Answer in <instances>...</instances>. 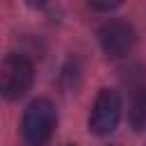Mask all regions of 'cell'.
Returning <instances> with one entry per match:
<instances>
[{
    "label": "cell",
    "instance_id": "cell-1",
    "mask_svg": "<svg viewBox=\"0 0 146 146\" xmlns=\"http://www.w3.org/2000/svg\"><path fill=\"white\" fill-rule=\"evenodd\" d=\"M57 128V110L48 98L32 100L21 119V137L25 146H48Z\"/></svg>",
    "mask_w": 146,
    "mask_h": 146
},
{
    "label": "cell",
    "instance_id": "cell-2",
    "mask_svg": "<svg viewBox=\"0 0 146 146\" xmlns=\"http://www.w3.org/2000/svg\"><path fill=\"white\" fill-rule=\"evenodd\" d=\"M34 80V66L25 55L9 52L2 59L0 66V91L7 100H18L23 98Z\"/></svg>",
    "mask_w": 146,
    "mask_h": 146
},
{
    "label": "cell",
    "instance_id": "cell-3",
    "mask_svg": "<svg viewBox=\"0 0 146 146\" xmlns=\"http://www.w3.org/2000/svg\"><path fill=\"white\" fill-rule=\"evenodd\" d=\"M121 96L114 89H100L94 105H91V114H89V132L105 137L110 132L116 130L119 121H121Z\"/></svg>",
    "mask_w": 146,
    "mask_h": 146
},
{
    "label": "cell",
    "instance_id": "cell-4",
    "mask_svg": "<svg viewBox=\"0 0 146 146\" xmlns=\"http://www.w3.org/2000/svg\"><path fill=\"white\" fill-rule=\"evenodd\" d=\"M135 41H137V32L128 21L112 18V21H107L98 27V43H100L103 52L112 59L128 55L132 50Z\"/></svg>",
    "mask_w": 146,
    "mask_h": 146
},
{
    "label": "cell",
    "instance_id": "cell-5",
    "mask_svg": "<svg viewBox=\"0 0 146 146\" xmlns=\"http://www.w3.org/2000/svg\"><path fill=\"white\" fill-rule=\"evenodd\" d=\"M128 116H130V125L137 130V132H144L146 130V87H139L132 91V98H130V107H128Z\"/></svg>",
    "mask_w": 146,
    "mask_h": 146
},
{
    "label": "cell",
    "instance_id": "cell-6",
    "mask_svg": "<svg viewBox=\"0 0 146 146\" xmlns=\"http://www.w3.org/2000/svg\"><path fill=\"white\" fill-rule=\"evenodd\" d=\"M116 7H119V2H89V9H94V11H110Z\"/></svg>",
    "mask_w": 146,
    "mask_h": 146
}]
</instances>
